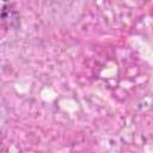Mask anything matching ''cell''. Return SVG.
<instances>
[{
  "instance_id": "6da1fadb",
  "label": "cell",
  "mask_w": 153,
  "mask_h": 153,
  "mask_svg": "<svg viewBox=\"0 0 153 153\" xmlns=\"http://www.w3.org/2000/svg\"><path fill=\"white\" fill-rule=\"evenodd\" d=\"M14 12L10 0H0V24L11 23Z\"/></svg>"
},
{
  "instance_id": "7a4b0ae2",
  "label": "cell",
  "mask_w": 153,
  "mask_h": 153,
  "mask_svg": "<svg viewBox=\"0 0 153 153\" xmlns=\"http://www.w3.org/2000/svg\"><path fill=\"white\" fill-rule=\"evenodd\" d=\"M0 146H1V143H0Z\"/></svg>"
}]
</instances>
